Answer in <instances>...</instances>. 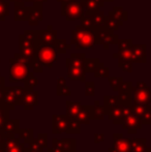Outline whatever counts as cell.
I'll use <instances>...</instances> for the list:
<instances>
[{
  "mask_svg": "<svg viewBox=\"0 0 151 152\" xmlns=\"http://www.w3.org/2000/svg\"><path fill=\"white\" fill-rule=\"evenodd\" d=\"M131 82H122L117 90L118 92V102L122 106H131L133 100H131Z\"/></svg>",
  "mask_w": 151,
  "mask_h": 152,
  "instance_id": "4fadbf2b",
  "label": "cell"
},
{
  "mask_svg": "<svg viewBox=\"0 0 151 152\" xmlns=\"http://www.w3.org/2000/svg\"><path fill=\"white\" fill-rule=\"evenodd\" d=\"M0 152H4V150H3V149L1 148V147H0Z\"/></svg>",
  "mask_w": 151,
  "mask_h": 152,
  "instance_id": "94428289",
  "label": "cell"
},
{
  "mask_svg": "<svg viewBox=\"0 0 151 152\" xmlns=\"http://www.w3.org/2000/svg\"><path fill=\"white\" fill-rule=\"evenodd\" d=\"M118 66L126 72H133V62L131 60H125V59H118Z\"/></svg>",
  "mask_w": 151,
  "mask_h": 152,
  "instance_id": "b9f144b4",
  "label": "cell"
},
{
  "mask_svg": "<svg viewBox=\"0 0 151 152\" xmlns=\"http://www.w3.org/2000/svg\"><path fill=\"white\" fill-rule=\"evenodd\" d=\"M109 68L106 67L105 64L101 66H99L96 70L94 72V77L95 78H108L109 77Z\"/></svg>",
  "mask_w": 151,
  "mask_h": 152,
  "instance_id": "7bdbcfd3",
  "label": "cell"
},
{
  "mask_svg": "<svg viewBox=\"0 0 151 152\" xmlns=\"http://www.w3.org/2000/svg\"><path fill=\"white\" fill-rule=\"evenodd\" d=\"M74 119H76L80 124H89L92 120V106H83L80 112Z\"/></svg>",
  "mask_w": 151,
  "mask_h": 152,
  "instance_id": "cb8c5ba5",
  "label": "cell"
},
{
  "mask_svg": "<svg viewBox=\"0 0 151 152\" xmlns=\"http://www.w3.org/2000/svg\"><path fill=\"white\" fill-rule=\"evenodd\" d=\"M96 36L99 45H103L104 48L108 50L110 45H116L118 36L114 34V31L106 26L96 27Z\"/></svg>",
  "mask_w": 151,
  "mask_h": 152,
  "instance_id": "9c48e42d",
  "label": "cell"
},
{
  "mask_svg": "<svg viewBox=\"0 0 151 152\" xmlns=\"http://www.w3.org/2000/svg\"><path fill=\"white\" fill-rule=\"evenodd\" d=\"M131 61L133 63H146L147 61V46L145 44H133L131 46Z\"/></svg>",
  "mask_w": 151,
  "mask_h": 152,
  "instance_id": "2e32d148",
  "label": "cell"
},
{
  "mask_svg": "<svg viewBox=\"0 0 151 152\" xmlns=\"http://www.w3.org/2000/svg\"><path fill=\"white\" fill-rule=\"evenodd\" d=\"M108 81H109V84L111 85V87L113 88V90L115 92H117V90L120 87L121 83L123 82V78L122 77H108Z\"/></svg>",
  "mask_w": 151,
  "mask_h": 152,
  "instance_id": "60d3db41",
  "label": "cell"
},
{
  "mask_svg": "<svg viewBox=\"0 0 151 152\" xmlns=\"http://www.w3.org/2000/svg\"><path fill=\"white\" fill-rule=\"evenodd\" d=\"M42 3H34V5L31 7L30 15L28 18V24L30 26H37V24L42 21Z\"/></svg>",
  "mask_w": 151,
  "mask_h": 152,
  "instance_id": "44dd1931",
  "label": "cell"
},
{
  "mask_svg": "<svg viewBox=\"0 0 151 152\" xmlns=\"http://www.w3.org/2000/svg\"><path fill=\"white\" fill-rule=\"evenodd\" d=\"M19 139L22 143H24L25 145L29 144L31 141L33 140V129H20L18 132Z\"/></svg>",
  "mask_w": 151,
  "mask_h": 152,
  "instance_id": "e575fe53",
  "label": "cell"
},
{
  "mask_svg": "<svg viewBox=\"0 0 151 152\" xmlns=\"http://www.w3.org/2000/svg\"><path fill=\"white\" fill-rule=\"evenodd\" d=\"M0 129L3 132L6 138H12V137H16L18 134L19 130H20V120L18 119H9L3 123V125L0 127Z\"/></svg>",
  "mask_w": 151,
  "mask_h": 152,
  "instance_id": "d6986e66",
  "label": "cell"
},
{
  "mask_svg": "<svg viewBox=\"0 0 151 152\" xmlns=\"http://www.w3.org/2000/svg\"><path fill=\"white\" fill-rule=\"evenodd\" d=\"M71 45L77 50L92 49L95 45H99L96 36V27L87 28L82 25L76 26L71 33Z\"/></svg>",
  "mask_w": 151,
  "mask_h": 152,
  "instance_id": "6da1fadb",
  "label": "cell"
},
{
  "mask_svg": "<svg viewBox=\"0 0 151 152\" xmlns=\"http://www.w3.org/2000/svg\"><path fill=\"white\" fill-rule=\"evenodd\" d=\"M61 16L67 21L80 20L84 16V10L80 1L61 2Z\"/></svg>",
  "mask_w": 151,
  "mask_h": 152,
  "instance_id": "ba28073f",
  "label": "cell"
},
{
  "mask_svg": "<svg viewBox=\"0 0 151 152\" xmlns=\"http://www.w3.org/2000/svg\"><path fill=\"white\" fill-rule=\"evenodd\" d=\"M30 75L29 67L16 58L9 59V81L12 83L24 82Z\"/></svg>",
  "mask_w": 151,
  "mask_h": 152,
  "instance_id": "8992f818",
  "label": "cell"
},
{
  "mask_svg": "<svg viewBox=\"0 0 151 152\" xmlns=\"http://www.w3.org/2000/svg\"><path fill=\"white\" fill-rule=\"evenodd\" d=\"M118 96L115 95H106L104 97V110H105L106 114H109L112 110L115 108L116 106H118Z\"/></svg>",
  "mask_w": 151,
  "mask_h": 152,
  "instance_id": "4316f807",
  "label": "cell"
},
{
  "mask_svg": "<svg viewBox=\"0 0 151 152\" xmlns=\"http://www.w3.org/2000/svg\"><path fill=\"white\" fill-rule=\"evenodd\" d=\"M52 148L58 152H75L76 140L75 139H53Z\"/></svg>",
  "mask_w": 151,
  "mask_h": 152,
  "instance_id": "9a60e30c",
  "label": "cell"
},
{
  "mask_svg": "<svg viewBox=\"0 0 151 152\" xmlns=\"http://www.w3.org/2000/svg\"><path fill=\"white\" fill-rule=\"evenodd\" d=\"M94 94H95V83L85 82V95L94 96Z\"/></svg>",
  "mask_w": 151,
  "mask_h": 152,
  "instance_id": "ee69618b",
  "label": "cell"
},
{
  "mask_svg": "<svg viewBox=\"0 0 151 152\" xmlns=\"http://www.w3.org/2000/svg\"><path fill=\"white\" fill-rule=\"evenodd\" d=\"M85 60L86 56L84 53H73L69 58H66L67 77L71 80L85 83L86 81Z\"/></svg>",
  "mask_w": 151,
  "mask_h": 152,
  "instance_id": "7a4b0ae2",
  "label": "cell"
},
{
  "mask_svg": "<svg viewBox=\"0 0 151 152\" xmlns=\"http://www.w3.org/2000/svg\"><path fill=\"white\" fill-rule=\"evenodd\" d=\"M48 152H55V151L52 149V147H50V148H48Z\"/></svg>",
  "mask_w": 151,
  "mask_h": 152,
  "instance_id": "680465c9",
  "label": "cell"
},
{
  "mask_svg": "<svg viewBox=\"0 0 151 152\" xmlns=\"http://www.w3.org/2000/svg\"><path fill=\"white\" fill-rule=\"evenodd\" d=\"M133 44V39H119L118 38L116 45H118L119 50H124V49H129Z\"/></svg>",
  "mask_w": 151,
  "mask_h": 152,
  "instance_id": "f6af8a7d",
  "label": "cell"
},
{
  "mask_svg": "<svg viewBox=\"0 0 151 152\" xmlns=\"http://www.w3.org/2000/svg\"><path fill=\"white\" fill-rule=\"evenodd\" d=\"M38 86V79L34 76L32 72H30V75L28 78L24 81V89L25 90H33L35 87Z\"/></svg>",
  "mask_w": 151,
  "mask_h": 152,
  "instance_id": "d590c367",
  "label": "cell"
},
{
  "mask_svg": "<svg viewBox=\"0 0 151 152\" xmlns=\"http://www.w3.org/2000/svg\"><path fill=\"white\" fill-rule=\"evenodd\" d=\"M12 2H14V3H20V4H24L25 2H27V0H12Z\"/></svg>",
  "mask_w": 151,
  "mask_h": 152,
  "instance_id": "f5cc1de1",
  "label": "cell"
},
{
  "mask_svg": "<svg viewBox=\"0 0 151 152\" xmlns=\"http://www.w3.org/2000/svg\"><path fill=\"white\" fill-rule=\"evenodd\" d=\"M0 21H5V17L2 16V15H0Z\"/></svg>",
  "mask_w": 151,
  "mask_h": 152,
  "instance_id": "11a10c76",
  "label": "cell"
},
{
  "mask_svg": "<svg viewBox=\"0 0 151 152\" xmlns=\"http://www.w3.org/2000/svg\"><path fill=\"white\" fill-rule=\"evenodd\" d=\"M109 116V120H111L113 123L116 124H122L123 116H122V111H121V104L116 106L111 112L108 114Z\"/></svg>",
  "mask_w": 151,
  "mask_h": 152,
  "instance_id": "f546056e",
  "label": "cell"
},
{
  "mask_svg": "<svg viewBox=\"0 0 151 152\" xmlns=\"http://www.w3.org/2000/svg\"><path fill=\"white\" fill-rule=\"evenodd\" d=\"M104 65L98 58H86L85 60V72H94L99 66Z\"/></svg>",
  "mask_w": 151,
  "mask_h": 152,
  "instance_id": "d6a6232c",
  "label": "cell"
},
{
  "mask_svg": "<svg viewBox=\"0 0 151 152\" xmlns=\"http://www.w3.org/2000/svg\"><path fill=\"white\" fill-rule=\"evenodd\" d=\"M122 126L124 129L127 130V134H137L138 130L142 127V123L140 121V119L133 113V114L128 115V116L123 119Z\"/></svg>",
  "mask_w": 151,
  "mask_h": 152,
  "instance_id": "e0dca14e",
  "label": "cell"
},
{
  "mask_svg": "<svg viewBox=\"0 0 151 152\" xmlns=\"http://www.w3.org/2000/svg\"><path fill=\"white\" fill-rule=\"evenodd\" d=\"M31 7L25 6L24 4L15 3L14 7V20L15 21H27L30 15Z\"/></svg>",
  "mask_w": 151,
  "mask_h": 152,
  "instance_id": "603a6c76",
  "label": "cell"
},
{
  "mask_svg": "<svg viewBox=\"0 0 151 152\" xmlns=\"http://www.w3.org/2000/svg\"><path fill=\"white\" fill-rule=\"evenodd\" d=\"M122 24H123V22L117 20L113 15H111L110 12L108 14V16H105V23H104V26L108 27V28L111 29V30H113V31L118 30L119 26H121Z\"/></svg>",
  "mask_w": 151,
  "mask_h": 152,
  "instance_id": "f1b7e54d",
  "label": "cell"
},
{
  "mask_svg": "<svg viewBox=\"0 0 151 152\" xmlns=\"http://www.w3.org/2000/svg\"><path fill=\"white\" fill-rule=\"evenodd\" d=\"M106 116V112L104 107L99 104V100H95L94 104L92 106V119L94 120H104Z\"/></svg>",
  "mask_w": 151,
  "mask_h": 152,
  "instance_id": "1f68e13d",
  "label": "cell"
},
{
  "mask_svg": "<svg viewBox=\"0 0 151 152\" xmlns=\"http://www.w3.org/2000/svg\"><path fill=\"white\" fill-rule=\"evenodd\" d=\"M19 49L20 54L27 58L34 59L36 53V42H35V30H25L19 36Z\"/></svg>",
  "mask_w": 151,
  "mask_h": 152,
  "instance_id": "277c9868",
  "label": "cell"
},
{
  "mask_svg": "<svg viewBox=\"0 0 151 152\" xmlns=\"http://www.w3.org/2000/svg\"><path fill=\"white\" fill-rule=\"evenodd\" d=\"M57 39V31L52 29V25H48L44 30L35 31V42L38 45H54Z\"/></svg>",
  "mask_w": 151,
  "mask_h": 152,
  "instance_id": "30bf717a",
  "label": "cell"
},
{
  "mask_svg": "<svg viewBox=\"0 0 151 152\" xmlns=\"http://www.w3.org/2000/svg\"><path fill=\"white\" fill-rule=\"evenodd\" d=\"M133 112L138 118L140 119L142 124H150L151 123V107L150 104L144 106L140 104H131Z\"/></svg>",
  "mask_w": 151,
  "mask_h": 152,
  "instance_id": "8fae6325",
  "label": "cell"
},
{
  "mask_svg": "<svg viewBox=\"0 0 151 152\" xmlns=\"http://www.w3.org/2000/svg\"><path fill=\"white\" fill-rule=\"evenodd\" d=\"M80 22L82 26L84 27H87V28H92L93 25H92V22H91L90 20V17L88 16V15H84V16L82 17V18H80Z\"/></svg>",
  "mask_w": 151,
  "mask_h": 152,
  "instance_id": "7dc6e473",
  "label": "cell"
},
{
  "mask_svg": "<svg viewBox=\"0 0 151 152\" xmlns=\"http://www.w3.org/2000/svg\"><path fill=\"white\" fill-rule=\"evenodd\" d=\"M71 48V44H67L65 39H56L55 42V49L57 54H65Z\"/></svg>",
  "mask_w": 151,
  "mask_h": 152,
  "instance_id": "8d00e7d4",
  "label": "cell"
},
{
  "mask_svg": "<svg viewBox=\"0 0 151 152\" xmlns=\"http://www.w3.org/2000/svg\"><path fill=\"white\" fill-rule=\"evenodd\" d=\"M47 1L48 0H29V2H33V3H44Z\"/></svg>",
  "mask_w": 151,
  "mask_h": 152,
  "instance_id": "816d5d0a",
  "label": "cell"
},
{
  "mask_svg": "<svg viewBox=\"0 0 151 152\" xmlns=\"http://www.w3.org/2000/svg\"><path fill=\"white\" fill-rule=\"evenodd\" d=\"M113 141V149L116 152H131L129 148V139H124L123 134H114Z\"/></svg>",
  "mask_w": 151,
  "mask_h": 152,
  "instance_id": "ffe728a7",
  "label": "cell"
},
{
  "mask_svg": "<svg viewBox=\"0 0 151 152\" xmlns=\"http://www.w3.org/2000/svg\"><path fill=\"white\" fill-rule=\"evenodd\" d=\"M27 145H28V146H25L24 152H42V147L38 144L35 139H33V140Z\"/></svg>",
  "mask_w": 151,
  "mask_h": 152,
  "instance_id": "f35d334b",
  "label": "cell"
},
{
  "mask_svg": "<svg viewBox=\"0 0 151 152\" xmlns=\"http://www.w3.org/2000/svg\"><path fill=\"white\" fill-rule=\"evenodd\" d=\"M38 104V92L33 90H25L21 97L20 106L24 107V110H33L34 107Z\"/></svg>",
  "mask_w": 151,
  "mask_h": 152,
  "instance_id": "5bb4252c",
  "label": "cell"
},
{
  "mask_svg": "<svg viewBox=\"0 0 151 152\" xmlns=\"http://www.w3.org/2000/svg\"><path fill=\"white\" fill-rule=\"evenodd\" d=\"M4 87H5V78L0 74V89H3Z\"/></svg>",
  "mask_w": 151,
  "mask_h": 152,
  "instance_id": "681fc988",
  "label": "cell"
},
{
  "mask_svg": "<svg viewBox=\"0 0 151 152\" xmlns=\"http://www.w3.org/2000/svg\"><path fill=\"white\" fill-rule=\"evenodd\" d=\"M35 140H36V142L42 147V148L48 147V134H47L46 132H44V134H38L37 138L35 139Z\"/></svg>",
  "mask_w": 151,
  "mask_h": 152,
  "instance_id": "bcb514c9",
  "label": "cell"
},
{
  "mask_svg": "<svg viewBox=\"0 0 151 152\" xmlns=\"http://www.w3.org/2000/svg\"><path fill=\"white\" fill-rule=\"evenodd\" d=\"M8 118H9V110L2 102H0V127Z\"/></svg>",
  "mask_w": 151,
  "mask_h": 152,
  "instance_id": "ab89813d",
  "label": "cell"
},
{
  "mask_svg": "<svg viewBox=\"0 0 151 152\" xmlns=\"http://www.w3.org/2000/svg\"><path fill=\"white\" fill-rule=\"evenodd\" d=\"M146 139H129V148L131 152H148L151 150L146 146Z\"/></svg>",
  "mask_w": 151,
  "mask_h": 152,
  "instance_id": "d4e9b609",
  "label": "cell"
},
{
  "mask_svg": "<svg viewBox=\"0 0 151 152\" xmlns=\"http://www.w3.org/2000/svg\"><path fill=\"white\" fill-rule=\"evenodd\" d=\"M34 60L37 61L42 67L51 68L57 60V52L54 45H38L36 44V53Z\"/></svg>",
  "mask_w": 151,
  "mask_h": 152,
  "instance_id": "3957f363",
  "label": "cell"
},
{
  "mask_svg": "<svg viewBox=\"0 0 151 152\" xmlns=\"http://www.w3.org/2000/svg\"><path fill=\"white\" fill-rule=\"evenodd\" d=\"M58 2H73V1H76V0H57Z\"/></svg>",
  "mask_w": 151,
  "mask_h": 152,
  "instance_id": "db71d44e",
  "label": "cell"
},
{
  "mask_svg": "<svg viewBox=\"0 0 151 152\" xmlns=\"http://www.w3.org/2000/svg\"><path fill=\"white\" fill-rule=\"evenodd\" d=\"M108 151H109V152H116V151H115L114 149H113V147H111V148L108 149Z\"/></svg>",
  "mask_w": 151,
  "mask_h": 152,
  "instance_id": "6f0895ef",
  "label": "cell"
},
{
  "mask_svg": "<svg viewBox=\"0 0 151 152\" xmlns=\"http://www.w3.org/2000/svg\"><path fill=\"white\" fill-rule=\"evenodd\" d=\"M5 139H6L5 134H4L3 132H2V130L0 129V147H1V145L3 144V142L5 141Z\"/></svg>",
  "mask_w": 151,
  "mask_h": 152,
  "instance_id": "f907efd6",
  "label": "cell"
},
{
  "mask_svg": "<svg viewBox=\"0 0 151 152\" xmlns=\"http://www.w3.org/2000/svg\"><path fill=\"white\" fill-rule=\"evenodd\" d=\"M4 89V88H3ZM3 89H0V102H1V98H2V91H3Z\"/></svg>",
  "mask_w": 151,
  "mask_h": 152,
  "instance_id": "9f6ffc18",
  "label": "cell"
},
{
  "mask_svg": "<svg viewBox=\"0 0 151 152\" xmlns=\"http://www.w3.org/2000/svg\"><path fill=\"white\" fill-rule=\"evenodd\" d=\"M104 2H113L114 0H103Z\"/></svg>",
  "mask_w": 151,
  "mask_h": 152,
  "instance_id": "91938a15",
  "label": "cell"
},
{
  "mask_svg": "<svg viewBox=\"0 0 151 152\" xmlns=\"http://www.w3.org/2000/svg\"><path fill=\"white\" fill-rule=\"evenodd\" d=\"M5 1H8V2H10V1H12V0H5Z\"/></svg>",
  "mask_w": 151,
  "mask_h": 152,
  "instance_id": "6125c7cd",
  "label": "cell"
},
{
  "mask_svg": "<svg viewBox=\"0 0 151 152\" xmlns=\"http://www.w3.org/2000/svg\"><path fill=\"white\" fill-rule=\"evenodd\" d=\"M109 12L111 15H113L117 20L121 21V22H124V21L128 20V18H127L128 14H127L126 10H124V8H123L122 6H114L113 10H110Z\"/></svg>",
  "mask_w": 151,
  "mask_h": 152,
  "instance_id": "836d02e7",
  "label": "cell"
},
{
  "mask_svg": "<svg viewBox=\"0 0 151 152\" xmlns=\"http://www.w3.org/2000/svg\"><path fill=\"white\" fill-rule=\"evenodd\" d=\"M81 108H82L81 102L67 100L66 102V115H67V117L74 119L77 115H78V113L80 112Z\"/></svg>",
  "mask_w": 151,
  "mask_h": 152,
  "instance_id": "83f0119b",
  "label": "cell"
},
{
  "mask_svg": "<svg viewBox=\"0 0 151 152\" xmlns=\"http://www.w3.org/2000/svg\"><path fill=\"white\" fill-rule=\"evenodd\" d=\"M148 152H151V150H149V151H148Z\"/></svg>",
  "mask_w": 151,
  "mask_h": 152,
  "instance_id": "be15d7a7",
  "label": "cell"
},
{
  "mask_svg": "<svg viewBox=\"0 0 151 152\" xmlns=\"http://www.w3.org/2000/svg\"><path fill=\"white\" fill-rule=\"evenodd\" d=\"M57 95L58 96H71V87L66 85L65 78L57 79Z\"/></svg>",
  "mask_w": 151,
  "mask_h": 152,
  "instance_id": "484cf974",
  "label": "cell"
},
{
  "mask_svg": "<svg viewBox=\"0 0 151 152\" xmlns=\"http://www.w3.org/2000/svg\"><path fill=\"white\" fill-rule=\"evenodd\" d=\"M105 141V134H94V143L95 144H99V143Z\"/></svg>",
  "mask_w": 151,
  "mask_h": 152,
  "instance_id": "c3c4849f",
  "label": "cell"
},
{
  "mask_svg": "<svg viewBox=\"0 0 151 152\" xmlns=\"http://www.w3.org/2000/svg\"><path fill=\"white\" fill-rule=\"evenodd\" d=\"M75 152H76V151H75Z\"/></svg>",
  "mask_w": 151,
  "mask_h": 152,
  "instance_id": "e7e4bbea",
  "label": "cell"
},
{
  "mask_svg": "<svg viewBox=\"0 0 151 152\" xmlns=\"http://www.w3.org/2000/svg\"><path fill=\"white\" fill-rule=\"evenodd\" d=\"M53 127L52 132L54 134H60L62 132H67L69 125V117L67 115L54 114L53 115Z\"/></svg>",
  "mask_w": 151,
  "mask_h": 152,
  "instance_id": "7c38bea8",
  "label": "cell"
},
{
  "mask_svg": "<svg viewBox=\"0 0 151 152\" xmlns=\"http://www.w3.org/2000/svg\"><path fill=\"white\" fill-rule=\"evenodd\" d=\"M133 46V45H131ZM114 58L118 59H125V60H131V47L129 49H124V50H119L118 53L113 54ZM133 62V61H131Z\"/></svg>",
  "mask_w": 151,
  "mask_h": 152,
  "instance_id": "74e56055",
  "label": "cell"
},
{
  "mask_svg": "<svg viewBox=\"0 0 151 152\" xmlns=\"http://www.w3.org/2000/svg\"><path fill=\"white\" fill-rule=\"evenodd\" d=\"M90 17V20L92 22L93 27H101L104 26L105 23V12L103 10H97V12H93L91 15H88Z\"/></svg>",
  "mask_w": 151,
  "mask_h": 152,
  "instance_id": "4dcf8cb0",
  "label": "cell"
},
{
  "mask_svg": "<svg viewBox=\"0 0 151 152\" xmlns=\"http://www.w3.org/2000/svg\"><path fill=\"white\" fill-rule=\"evenodd\" d=\"M1 148L4 152H24L25 144L21 142L19 138L12 137L5 139L3 144L1 145Z\"/></svg>",
  "mask_w": 151,
  "mask_h": 152,
  "instance_id": "ac0fdd59",
  "label": "cell"
},
{
  "mask_svg": "<svg viewBox=\"0 0 151 152\" xmlns=\"http://www.w3.org/2000/svg\"><path fill=\"white\" fill-rule=\"evenodd\" d=\"M84 10V15H91L99 10L104 6L105 2L103 0H80Z\"/></svg>",
  "mask_w": 151,
  "mask_h": 152,
  "instance_id": "7402d4cb",
  "label": "cell"
},
{
  "mask_svg": "<svg viewBox=\"0 0 151 152\" xmlns=\"http://www.w3.org/2000/svg\"><path fill=\"white\" fill-rule=\"evenodd\" d=\"M24 92V87L15 86V87H4L2 91L1 102L8 109V110H15L16 106H20L21 97Z\"/></svg>",
  "mask_w": 151,
  "mask_h": 152,
  "instance_id": "5b68a950",
  "label": "cell"
},
{
  "mask_svg": "<svg viewBox=\"0 0 151 152\" xmlns=\"http://www.w3.org/2000/svg\"><path fill=\"white\" fill-rule=\"evenodd\" d=\"M131 100L135 104H144V106L150 104H151L150 87L144 82H138L136 84V86L131 87Z\"/></svg>",
  "mask_w": 151,
  "mask_h": 152,
  "instance_id": "52a82bcc",
  "label": "cell"
}]
</instances>
